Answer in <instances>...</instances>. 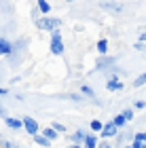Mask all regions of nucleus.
<instances>
[{"mask_svg": "<svg viewBox=\"0 0 146 148\" xmlns=\"http://www.w3.org/2000/svg\"><path fill=\"white\" fill-rule=\"evenodd\" d=\"M134 108H136V110H144V108H146V102H142V99H138V102L134 104Z\"/></svg>", "mask_w": 146, "mask_h": 148, "instance_id": "nucleus-22", "label": "nucleus"}, {"mask_svg": "<svg viewBox=\"0 0 146 148\" xmlns=\"http://www.w3.org/2000/svg\"><path fill=\"white\" fill-rule=\"evenodd\" d=\"M40 133H42V136H45V138H49V140H57V131H55V129H53V127H51V125H49V127H45V129H42Z\"/></svg>", "mask_w": 146, "mask_h": 148, "instance_id": "nucleus-10", "label": "nucleus"}, {"mask_svg": "<svg viewBox=\"0 0 146 148\" xmlns=\"http://www.w3.org/2000/svg\"><path fill=\"white\" fill-rule=\"evenodd\" d=\"M70 148H83V146H81V144H72Z\"/></svg>", "mask_w": 146, "mask_h": 148, "instance_id": "nucleus-30", "label": "nucleus"}, {"mask_svg": "<svg viewBox=\"0 0 146 148\" xmlns=\"http://www.w3.org/2000/svg\"><path fill=\"white\" fill-rule=\"evenodd\" d=\"M142 148H146V144H144V146H142Z\"/></svg>", "mask_w": 146, "mask_h": 148, "instance_id": "nucleus-33", "label": "nucleus"}, {"mask_svg": "<svg viewBox=\"0 0 146 148\" xmlns=\"http://www.w3.org/2000/svg\"><path fill=\"white\" fill-rule=\"evenodd\" d=\"M106 89H108V91H121V89H123V83L117 78V72L108 78V83H106Z\"/></svg>", "mask_w": 146, "mask_h": 148, "instance_id": "nucleus-4", "label": "nucleus"}, {"mask_svg": "<svg viewBox=\"0 0 146 148\" xmlns=\"http://www.w3.org/2000/svg\"><path fill=\"white\" fill-rule=\"evenodd\" d=\"M38 9H40V13H45V15H47L49 9H51V4L47 2V0H38Z\"/></svg>", "mask_w": 146, "mask_h": 148, "instance_id": "nucleus-14", "label": "nucleus"}, {"mask_svg": "<svg viewBox=\"0 0 146 148\" xmlns=\"http://www.w3.org/2000/svg\"><path fill=\"white\" fill-rule=\"evenodd\" d=\"M32 138H34V142H36L38 146H42V148H49V146H51V140H49V138H45L40 131H38L36 136H32Z\"/></svg>", "mask_w": 146, "mask_h": 148, "instance_id": "nucleus-8", "label": "nucleus"}, {"mask_svg": "<svg viewBox=\"0 0 146 148\" xmlns=\"http://www.w3.org/2000/svg\"><path fill=\"white\" fill-rule=\"evenodd\" d=\"M97 51H99V55H106V53H108V40L106 38L97 40Z\"/></svg>", "mask_w": 146, "mask_h": 148, "instance_id": "nucleus-11", "label": "nucleus"}, {"mask_svg": "<svg viewBox=\"0 0 146 148\" xmlns=\"http://www.w3.org/2000/svg\"><path fill=\"white\" fill-rule=\"evenodd\" d=\"M51 127H53L57 133H64V131H66V125H62V123H51Z\"/></svg>", "mask_w": 146, "mask_h": 148, "instance_id": "nucleus-19", "label": "nucleus"}, {"mask_svg": "<svg viewBox=\"0 0 146 148\" xmlns=\"http://www.w3.org/2000/svg\"><path fill=\"white\" fill-rule=\"evenodd\" d=\"M131 146H134V148H142L144 142H140V140H136V138H134V144H131Z\"/></svg>", "mask_w": 146, "mask_h": 148, "instance_id": "nucleus-25", "label": "nucleus"}, {"mask_svg": "<svg viewBox=\"0 0 146 148\" xmlns=\"http://www.w3.org/2000/svg\"><path fill=\"white\" fill-rule=\"evenodd\" d=\"M134 138H136V140H140V142H144V144H146V133H136Z\"/></svg>", "mask_w": 146, "mask_h": 148, "instance_id": "nucleus-24", "label": "nucleus"}, {"mask_svg": "<svg viewBox=\"0 0 146 148\" xmlns=\"http://www.w3.org/2000/svg\"><path fill=\"white\" fill-rule=\"evenodd\" d=\"M112 123H114V125L119 127V129H121V127L127 125V119H125V114H117V116L112 119Z\"/></svg>", "mask_w": 146, "mask_h": 148, "instance_id": "nucleus-12", "label": "nucleus"}, {"mask_svg": "<svg viewBox=\"0 0 146 148\" xmlns=\"http://www.w3.org/2000/svg\"><path fill=\"white\" fill-rule=\"evenodd\" d=\"M104 129V123H99V121H91V131H102Z\"/></svg>", "mask_w": 146, "mask_h": 148, "instance_id": "nucleus-18", "label": "nucleus"}, {"mask_svg": "<svg viewBox=\"0 0 146 148\" xmlns=\"http://www.w3.org/2000/svg\"><path fill=\"white\" fill-rule=\"evenodd\" d=\"M6 93H9V91H6V89H0V95H6Z\"/></svg>", "mask_w": 146, "mask_h": 148, "instance_id": "nucleus-29", "label": "nucleus"}, {"mask_svg": "<svg viewBox=\"0 0 146 148\" xmlns=\"http://www.w3.org/2000/svg\"><path fill=\"white\" fill-rule=\"evenodd\" d=\"M66 51V47L62 42V34L55 30V32H51V53L53 55H62V53Z\"/></svg>", "mask_w": 146, "mask_h": 148, "instance_id": "nucleus-2", "label": "nucleus"}, {"mask_svg": "<svg viewBox=\"0 0 146 148\" xmlns=\"http://www.w3.org/2000/svg\"><path fill=\"white\" fill-rule=\"evenodd\" d=\"M0 116H4V108H2V106H0ZM6 119V116H4Z\"/></svg>", "mask_w": 146, "mask_h": 148, "instance_id": "nucleus-28", "label": "nucleus"}, {"mask_svg": "<svg viewBox=\"0 0 146 148\" xmlns=\"http://www.w3.org/2000/svg\"><path fill=\"white\" fill-rule=\"evenodd\" d=\"M4 123H6V127H9V129H21L23 127V119H15V116H6L4 119Z\"/></svg>", "mask_w": 146, "mask_h": 148, "instance_id": "nucleus-5", "label": "nucleus"}, {"mask_svg": "<svg viewBox=\"0 0 146 148\" xmlns=\"http://www.w3.org/2000/svg\"><path fill=\"white\" fill-rule=\"evenodd\" d=\"M23 129L28 131L30 136H36V133L40 131V127H38V123H36L32 116H25V119H23Z\"/></svg>", "mask_w": 146, "mask_h": 148, "instance_id": "nucleus-3", "label": "nucleus"}, {"mask_svg": "<svg viewBox=\"0 0 146 148\" xmlns=\"http://www.w3.org/2000/svg\"><path fill=\"white\" fill-rule=\"evenodd\" d=\"M142 85H146V72H144V74H140V76L134 80V87H142Z\"/></svg>", "mask_w": 146, "mask_h": 148, "instance_id": "nucleus-17", "label": "nucleus"}, {"mask_svg": "<svg viewBox=\"0 0 146 148\" xmlns=\"http://www.w3.org/2000/svg\"><path fill=\"white\" fill-rule=\"evenodd\" d=\"M127 148H134V146H127Z\"/></svg>", "mask_w": 146, "mask_h": 148, "instance_id": "nucleus-32", "label": "nucleus"}, {"mask_svg": "<svg viewBox=\"0 0 146 148\" xmlns=\"http://www.w3.org/2000/svg\"><path fill=\"white\" fill-rule=\"evenodd\" d=\"M85 138H87V133H85L83 129H78V131H74L72 133V144H85Z\"/></svg>", "mask_w": 146, "mask_h": 148, "instance_id": "nucleus-9", "label": "nucleus"}, {"mask_svg": "<svg viewBox=\"0 0 146 148\" xmlns=\"http://www.w3.org/2000/svg\"><path fill=\"white\" fill-rule=\"evenodd\" d=\"M117 131H119V127L114 123H108V125H104V129L99 133H102V138H112V136H117Z\"/></svg>", "mask_w": 146, "mask_h": 148, "instance_id": "nucleus-6", "label": "nucleus"}, {"mask_svg": "<svg viewBox=\"0 0 146 148\" xmlns=\"http://www.w3.org/2000/svg\"><path fill=\"white\" fill-rule=\"evenodd\" d=\"M110 64H112V59H106V57H102V59L97 62V66H99V68H106V66H110Z\"/></svg>", "mask_w": 146, "mask_h": 148, "instance_id": "nucleus-21", "label": "nucleus"}, {"mask_svg": "<svg viewBox=\"0 0 146 148\" xmlns=\"http://www.w3.org/2000/svg\"><path fill=\"white\" fill-rule=\"evenodd\" d=\"M123 114H125V119H127V121H131V119H134V110H131V108H127Z\"/></svg>", "mask_w": 146, "mask_h": 148, "instance_id": "nucleus-23", "label": "nucleus"}, {"mask_svg": "<svg viewBox=\"0 0 146 148\" xmlns=\"http://www.w3.org/2000/svg\"><path fill=\"white\" fill-rule=\"evenodd\" d=\"M102 6H104V9H108V11H117V13H119V11H123V6H121V4H112V2H104Z\"/></svg>", "mask_w": 146, "mask_h": 148, "instance_id": "nucleus-16", "label": "nucleus"}, {"mask_svg": "<svg viewBox=\"0 0 146 148\" xmlns=\"http://www.w3.org/2000/svg\"><path fill=\"white\" fill-rule=\"evenodd\" d=\"M36 25L40 30H49V32H55L59 25H62V19H55V17H42V19H38Z\"/></svg>", "mask_w": 146, "mask_h": 148, "instance_id": "nucleus-1", "label": "nucleus"}, {"mask_svg": "<svg viewBox=\"0 0 146 148\" xmlns=\"http://www.w3.org/2000/svg\"><path fill=\"white\" fill-rule=\"evenodd\" d=\"M0 144H2L4 148H19L17 144H13V142H9V140H4V138H0Z\"/></svg>", "mask_w": 146, "mask_h": 148, "instance_id": "nucleus-20", "label": "nucleus"}, {"mask_svg": "<svg viewBox=\"0 0 146 148\" xmlns=\"http://www.w3.org/2000/svg\"><path fill=\"white\" fill-rule=\"evenodd\" d=\"M81 93H83V95H87V97H95V93H93V89H91L89 85H83L81 87Z\"/></svg>", "mask_w": 146, "mask_h": 148, "instance_id": "nucleus-15", "label": "nucleus"}, {"mask_svg": "<svg viewBox=\"0 0 146 148\" xmlns=\"http://www.w3.org/2000/svg\"><path fill=\"white\" fill-rule=\"evenodd\" d=\"M99 148H112V146H108V144H104V146H99Z\"/></svg>", "mask_w": 146, "mask_h": 148, "instance_id": "nucleus-31", "label": "nucleus"}, {"mask_svg": "<svg viewBox=\"0 0 146 148\" xmlns=\"http://www.w3.org/2000/svg\"><path fill=\"white\" fill-rule=\"evenodd\" d=\"M136 49L138 51H144V42H142V40H140V42H136Z\"/></svg>", "mask_w": 146, "mask_h": 148, "instance_id": "nucleus-27", "label": "nucleus"}, {"mask_svg": "<svg viewBox=\"0 0 146 148\" xmlns=\"http://www.w3.org/2000/svg\"><path fill=\"white\" fill-rule=\"evenodd\" d=\"M11 51H13V45L6 38H0V57L2 55H11Z\"/></svg>", "mask_w": 146, "mask_h": 148, "instance_id": "nucleus-7", "label": "nucleus"}, {"mask_svg": "<svg viewBox=\"0 0 146 148\" xmlns=\"http://www.w3.org/2000/svg\"><path fill=\"white\" fill-rule=\"evenodd\" d=\"M68 99H74V102H81V95H74V93H70V95H66Z\"/></svg>", "mask_w": 146, "mask_h": 148, "instance_id": "nucleus-26", "label": "nucleus"}, {"mask_svg": "<svg viewBox=\"0 0 146 148\" xmlns=\"http://www.w3.org/2000/svg\"><path fill=\"white\" fill-rule=\"evenodd\" d=\"M85 148H97V138L95 136H87L85 138Z\"/></svg>", "mask_w": 146, "mask_h": 148, "instance_id": "nucleus-13", "label": "nucleus"}]
</instances>
